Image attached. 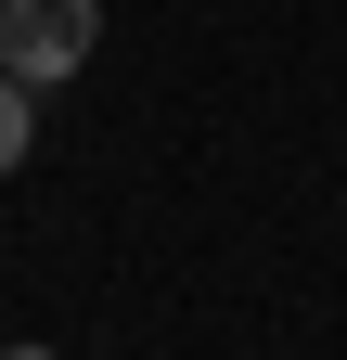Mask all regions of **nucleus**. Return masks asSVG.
Listing matches in <instances>:
<instances>
[{
  "instance_id": "f257e3e1",
  "label": "nucleus",
  "mask_w": 347,
  "mask_h": 360,
  "mask_svg": "<svg viewBox=\"0 0 347 360\" xmlns=\"http://www.w3.org/2000/svg\"><path fill=\"white\" fill-rule=\"evenodd\" d=\"M91 52H103V0H0V65L26 90H65Z\"/></svg>"
},
{
  "instance_id": "f03ea898",
  "label": "nucleus",
  "mask_w": 347,
  "mask_h": 360,
  "mask_svg": "<svg viewBox=\"0 0 347 360\" xmlns=\"http://www.w3.org/2000/svg\"><path fill=\"white\" fill-rule=\"evenodd\" d=\"M26 155H39V90H26L13 65H0V180H13Z\"/></svg>"
}]
</instances>
